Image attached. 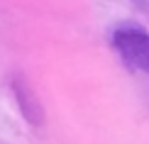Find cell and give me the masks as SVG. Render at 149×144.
<instances>
[{
  "label": "cell",
  "instance_id": "1",
  "mask_svg": "<svg viewBox=\"0 0 149 144\" xmlns=\"http://www.w3.org/2000/svg\"><path fill=\"white\" fill-rule=\"evenodd\" d=\"M113 47L127 66L149 73V32L137 24H122L113 32Z\"/></svg>",
  "mask_w": 149,
  "mask_h": 144
},
{
  "label": "cell",
  "instance_id": "2",
  "mask_svg": "<svg viewBox=\"0 0 149 144\" xmlns=\"http://www.w3.org/2000/svg\"><path fill=\"white\" fill-rule=\"evenodd\" d=\"M10 90H12V95H15L17 105H20L22 117L29 125H34V127H42L47 117H44V108H42L39 98H37V93L32 88V83H29L22 73H15L12 81H10Z\"/></svg>",
  "mask_w": 149,
  "mask_h": 144
}]
</instances>
